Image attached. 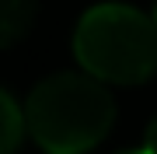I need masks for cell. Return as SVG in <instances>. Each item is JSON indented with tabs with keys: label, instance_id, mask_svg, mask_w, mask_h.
I'll list each match as a JSON object with an SVG mask.
<instances>
[{
	"label": "cell",
	"instance_id": "1",
	"mask_svg": "<svg viewBox=\"0 0 157 154\" xmlns=\"http://www.w3.org/2000/svg\"><path fill=\"white\" fill-rule=\"evenodd\" d=\"M25 119L45 154H84L108 137L115 123V98L91 74L63 70L32 88Z\"/></svg>",
	"mask_w": 157,
	"mask_h": 154
},
{
	"label": "cell",
	"instance_id": "2",
	"mask_svg": "<svg viewBox=\"0 0 157 154\" xmlns=\"http://www.w3.org/2000/svg\"><path fill=\"white\" fill-rule=\"evenodd\" d=\"M73 56L101 84H143L157 74V21L133 4H94L73 28Z\"/></svg>",
	"mask_w": 157,
	"mask_h": 154
},
{
	"label": "cell",
	"instance_id": "3",
	"mask_svg": "<svg viewBox=\"0 0 157 154\" xmlns=\"http://www.w3.org/2000/svg\"><path fill=\"white\" fill-rule=\"evenodd\" d=\"M39 0H0V49L21 42L32 32Z\"/></svg>",
	"mask_w": 157,
	"mask_h": 154
},
{
	"label": "cell",
	"instance_id": "4",
	"mask_svg": "<svg viewBox=\"0 0 157 154\" xmlns=\"http://www.w3.org/2000/svg\"><path fill=\"white\" fill-rule=\"evenodd\" d=\"M25 133H28V119H25L21 105L0 88V154H14L21 147Z\"/></svg>",
	"mask_w": 157,
	"mask_h": 154
},
{
	"label": "cell",
	"instance_id": "5",
	"mask_svg": "<svg viewBox=\"0 0 157 154\" xmlns=\"http://www.w3.org/2000/svg\"><path fill=\"white\" fill-rule=\"evenodd\" d=\"M143 151L147 154H157V116L150 119V126H147V133H143Z\"/></svg>",
	"mask_w": 157,
	"mask_h": 154
},
{
	"label": "cell",
	"instance_id": "6",
	"mask_svg": "<svg viewBox=\"0 0 157 154\" xmlns=\"http://www.w3.org/2000/svg\"><path fill=\"white\" fill-rule=\"evenodd\" d=\"M115 154H147L143 147H129V151H115Z\"/></svg>",
	"mask_w": 157,
	"mask_h": 154
}]
</instances>
